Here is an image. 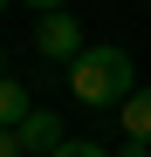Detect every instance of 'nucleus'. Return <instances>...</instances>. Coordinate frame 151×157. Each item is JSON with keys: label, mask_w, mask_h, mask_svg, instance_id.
<instances>
[{"label": "nucleus", "mask_w": 151, "mask_h": 157, "mask_svg": "<svg viewBox=\"0 0 151 157\" xmlns=\"http://www.w3.org/2000/svg\"><path fill=\"white\" fill-rule=\"evenodd\" d=\"M69 96L89 102V109H124L137 96V62L124 48H83L69 62Z\"/></svg>", "instance_id": "f257e3e1"}, {"label": "nucleus", "mask_w": 151, "mask_h": 157, "mask_svg": "<svg viewBox=\"0 0 151 157\" xmlns=\"http://www.w3.org/2000/svg\"><path fill=\"white\" fill-rule=\"evenodd\" d=\"M35 48H41L48 62L69 68V62L89 48V41H83V21H76V14H41V21H35Z\"/></svg>", "instance_id": "f03ea898"}, {"label": "nucleus", "mask_w": 151, "mask_h": 157, "mask_svg": "<svg viewBox=\"0 0 151 157\" xmlns=\"http://www.w3.org/2000/svg\"><path fill=\"white\" fill-rule=\"evenodd\" d=\"M14 137H21V150H35V157H55V150L69 144V137H62V116H55V109H28Z\"/></svg>", "instance_id": "7ed1b4c3"}, {"label": "nucleus", "mask_w": 151, "mask_h": 157, "mask_svg": "<svg viewBox=\"0 0 151 157\" xmlns=\"http://www.w3.org/2000/svg\"><path fill=\"white\" fill-rule=\"evenodd\" d=\"M117 123H124V137H131V144H151V89H137L131 102H124Z\"/></svg>", "instance_id": "20e7f679"}, {"label": "nucleus", "mask_w": 151, "mask_h": 157, "mask_svg": "<svg viewBox=\"0 0 151 157\" xmlns=\"http://www.w3.org/2000/svg\"><path fill=\"white\" fill-rule=\"evenodd\" d=\"M35 102H28V89L14 82V75H0V130H21V116H28Z\"/></svg>", "instance_id": "39448f33"}, {"label": "nucleus", "mask_w": 151, "mask_h": 157, "mask_svg": "<svg viewBox=\"0 0 151 157\" xmlns=\"http://www.w3.org/2000/svg\"><path fill=\"white\" fill-rule=\"evenodd\" d=\"M55 157H110V150H103V144H96V137H69V144H62Z\"/></svg>", "instance_id": "423d86ee"}, {"label": "nucleus", "mask_w": 151, "mask_h": 157, "mask_svg": "<svg viewBox=\"0 0 151 157\" xmlns=\"http://www.w3.org/2000/svg\"><path fill=\"white\" fill-rule=\"evenodd\" d=\"M0 157H28V150H21V137H14V130H0Z\"/></svg>", "instance_id": "0eeeda50"}, {"label": "nucleus", "mask_w": 151, "mask_h": 157, "mask_svg": "<svg viewBox=\"0 0 151 157\" xmlns=\"http://www.w3.org/2000/svg\"><path fill=\"white\" fill-rule=\"evenodd\" d=\"M28 7H35V14H62L69 0H28Z\"/></svg>", "instance_id": "6e6552de"}, {"label": "nucleus", "mask_w": 151, "mask_h": 157, "mask_svg": "<svg viewBox=\"0 0 151 157\" xmlns=\"http://www.w3.org/2000/svg\"><path fill=\"white\" fill-rule=\"evenodd\" d=\"M117 157H151V144H131V137H124V150Z\"/></svg>", "instance_id": "1a4fd4ad"}, {"label": "nucleus", "mask_w": 151, "mask_h": 157, "mask_svg": "<svg viewBox=\"0 0 151 157\" xmlns=\"http://www.w3.org/2000/svg\"><path fill=\"white\" fill-rule=\"evenodd\" d=\"M0 75H7V55H0Z\"/></svg>", "instance_id": "9d476101"}, {"label": "nucleus", "mask_w": 151, "mask_h": 157, "mask_svg": "<svg viewBox=\"0 0 151 157\" xmlns=\"http://www.w3.org/2000/svg\"><path fill=\"white\" fill-rule=\"evenodd\" d=\"M0 7H7V0H0Z\"/></svg>", "instance_id": "9b49d317"}]
</instances>
